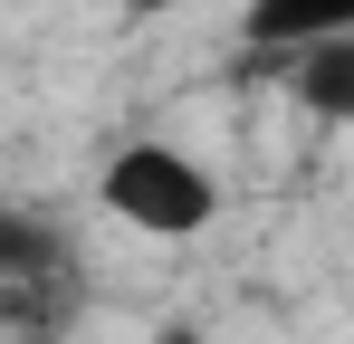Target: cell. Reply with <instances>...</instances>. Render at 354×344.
<instances>
[{"mask_svg": "<svg viewBox=\"0 0 354 344\" xmlns=\"http://www.w3.org/2000/svg\"><path fill=\"white\" fill-rule=\"evenodd\" d=\"M124 10H134V19H163V10H182V0H124Z\"/></svg>", "mask_w": 354, "mask_h": 344, "instance_id": "4", "label": "cell"}, {"mask_svg": "<svg viewBox=\"0 0 354 344\" xmlns=\"http://www.w3.org/2000/svg\"><path fill=\"white\" fill-rule=\"evenodd\" d=\"M96 201H106L115 220L153 229V239H192V229L221 220V182L192 163L182 144H124L115 163L96 172Z\"/></svg>", "mask_w": 354, "mask_h": 344, "instance_id": "1", "label": "cell"}, {"mask_svg": "<svg viewBox=\"0 0 354 344\" xmlns=\"http://www.w3.org/2000/svg\"><path fill=\"white\" fill-rule=\"evenodd\" d=\"M58 268H67V239H58V229L0 211V278L19 287V278H58Z\"/></svg>", "mask_w": 354, "mask_h": 344, "instance_id": "3", "label": "cell"}, {"mask_svg": "<svg viewBox=\"0 0 354 344\" xmlns=\"http://www.w3.org/2000/svg\"><path fill=\"white\" fill-rule=\"evenodd\" d=\"M288 86H297V106H306V115L354 124V29L306 39V48H297V67H288Z\"/></svg>", "mask_w": 354, "mask_h": 344, "instance_id": "2", "label": "cell"}]
</instances>
